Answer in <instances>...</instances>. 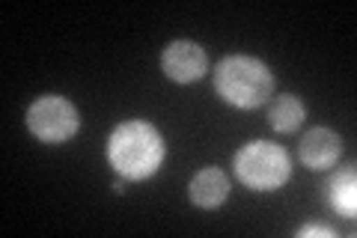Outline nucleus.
Here are the masks:
<instances>
[{"label":"nucleus","mask_w":357,"mask_h":238,"mask_svg":"<svg viewBox=\"0 0 357 238\" xmlns=\"http://www.w3.org/2000/svg\"><path fill=\"white\" fill-rule=\"evenodd\" d=\"M310 235H321V238H333L331 226H321V223H310V226H301L298 238H310Z\"/></svg>","instance_id":"obj_10"},{"label":"nucleus","mask_w":357,"mask_h":238,"mask_svg":"<svg viewBox=\"0 0 357 238\" xmlns=\"http://www.w3.org/2000/svg\"><path fill=\"white\" fill-rule=\"evenodd\" d=\"M161 69L176 84H194L208 72V57L203 45L191 39H176L161 54Z\"/></svg>","instance_id":"obj_5"},{"label":"nucleus","mask_w":357,"mask_h":238,"mask_svg":"<svg viewBox=\"0 0 357 238\" xmlns=\"http://www.w3.org/2000/svg\"><path fill=\"white\" fill-rule=\"evenodd\" d=\"M232 167H236V176L241 179V185H248L250 191H277L292 176L289 152L283 146L268 143V140L244 143L236 152Z\"/></svg>","instance_id":"obj_3"},{"label":"nucleus","mask_w":357,"mask_h":238,"mask_svg":"<svg viewBox=\"0 0 357 238\" xmlns=\"http://www.w3.org/2000/svg\"><path fill=\"white\" fill-rule=\"evenodd\" d=\"M304 117H307L304 101H301L298 96H292V93L277 96L271 101V107H268V122H271V128L280 131V134L298 131L301 126H304Z\"/></svg>","instance_id":"obj_9"},{"label":"nucleus","mask_w":357,"mask_h":238,"mask_svg":"<svg viewBox=\"0 0 357 238\" xmlns=\"http://www.w3.org/2000/svg\"><path fill=\"white\" fill-rule=\"evenodd\" d=\"M164 137L146 119H126L107 137V161L119 179L143 182L164 164Z\"/></svg>","instance_id":"obj_1"},{"label":"nucleus","mask_w":357,"mask_h":238,"mask_svg":"<svg viewBox=\"0 0 357 238\" xmlns=\"http://www.w3.org/2000/svg\"><path fill=\"white\" fill-rule=\"evenodd\" d=\"M215 89L218 96L232 107L250 110L265 105L274 93V72L262 60L248 54H232L218 63L215 69Z\"/></svg>","instance_id":"obj_2"},{"label":"nucleus","mask_w":357,"mask_h":238,"mask_svg":"<svg viewBox=\"0 0 357 238\" xmlns=\"http://www.w3.org/2000/svg\"><path fill=\"white\" fill-rule=\"evenodd\" d=\"M342 155V140L331 128H310L301 140V161L310 170H331Z\"/></svg>","instance_id":"obj_6"},{"label":"nucleus","mask_w":357,"mask_h":238,"mask_svg":"<svg viewBox=\"0 0 357 238\" xmlns=\"http://www.w3.org/2000/svg\"><path fill=\"white\" fill-rule=\"evenodd\" d=\"M325 191H328V202L333 206V211H340L342 218H354L357 214V176L351 167L333 173Z\"/></svg>","instance_id":"obj_8"},{"label":"nucleus","mask_w":357,"mask_h":238,"mask_svg":"<svg viewBox=\"0 0 357 238\" xmlns=\"http://www.w3.org/2000/svg\"><path fill=\"white\" fill-rule=\"evenodd\" d=\"M188 197L199 209H218L229 200V179L218 167H203L188 185Z\"/></svg>","instance_id":"obj_7"},{"label":"nucleus","mask_w":357,"mask_h":238,"mask_svg":"<svg viewBox=\"0 0 357 238\" xmlns=\"http://www.w3.org/2000/svg\"><path fill=\"white\" fill-rule=\"evenodd\" d=\"M110 191H114V194H122V179H116V182L110 185Z\"/></svg>","instance_id":"obj_11"},{"label":"nucleus","mask_w":357,"mask_h":238,"mask_svg":"<svg viewBox=\"0 0 357 238\" xmlns=\"http://www.w3.org/2000/svg\"><path fill=\"white\" fill-rule=\"evenodd\" d=\"M27 128L39 143H66L81 128V113L63 96H39L27 107Z\"/></svg>","instance_id":"obj_4"}]
</instances>
